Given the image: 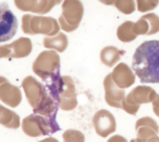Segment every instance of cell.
Returning a JSON list of instances; mask_svg holds the SVG:
<instances>
[{
    "label": "cell",
    "instance_id": "1",
    "mask_svg": "<svg viewBox=\"0 0 159 142\" xmlns=\"http://www.w3.org/2000/svg\"><path fill=\"white\" fill-rule=\"evenodd\" d=\"M131 68L142 83L159 84L158 40L145 41L137 47Z\"/></svg>",
    "mask_w": 159,
    "mask_h": 142
},
{
    "label": "cell",
    "instance_id": "2",
    "mask_svg": "<svg viewBox=\"0 0 159 142\" xmlns=\"http://www.w3.org/2000/svg\"><path fill=\"white\" fill-rule=\"evenodd\" d=\"M18 30V20L10 10L7 3L0 6V41L6 42L11 39Z\"/></svg>",
    "mask_w": 159,
    "mask_h": 142
}]
</instances>
